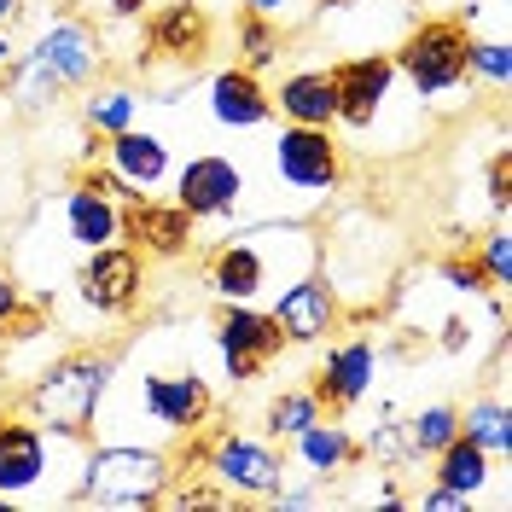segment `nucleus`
I'll use <instances>...</instances> for the list:
<instances>
[{"label":"nucleus","instance_id":"obj_11","mask_svg":"<svg viewBox=\"0 0 512 512\" xmlns=\"http://www.w3.org/2000/svg\"><path fill=\"white\" fill-rule=\"evenodd\" d=\"M268 158H274V181L291 187V192H303V198H332V192L344 187V175H350L344 140H338L332 128L286 123L280 134H274Z\"/></svg>","mask_w":512,"mask_h":512},{"label":"nucleus","instance_id":"obj_33","mask_svg":"<svg viewBox=\"0 0 512 512\" xmlns=\"http://www.w3.org/2000/svg\"><path fill=\"white\" fill-rule=\"evenodd\" d=\"M320 501H332V483H315V478H303V483H280L262 507H280V512H303V507H320Z\"/></svg>","mask_w":512,"mask_h":512},{"label":"nucleus","instance_id":"obj_12","mask_svg":"<svg viewBox=\"0 0 512 512\" xmlns=\"http://www.w3.org/2000/svg\"><path fill=\"white\" fill-rule=\"evenodd\" d=\"M169 187H175V204L192 222H227V216H239V204L251 192V175L227 152H192L187 163H175Z\"/></svg>","mask_w":512,"mask_h":512},{"label":"nucleus","instance_id":"obj_34","mask_svg":"<svg viewBox=\"0 0 512 512\" xmlns=\"http://www.w3.org/2000/svg\"><path fill=\"white\" fill-rule=\"evenodd\" d=\"M483 187H489V204H495V216H507V204H512V152H507V146H495V152H489Z\"/></svg>","mask_w":512,"mask_h":512},{"label":"nucleus","instance_id":"obj_24","mask_svg":"<svg viewBox=\"0 0 512 512\" xmlns=\"http://www.w3.org/2000/svg\"><path fill=\"white\" fill-rule=\"evenodd\" d=\"M140 123V94H134V82H105L94 76L88 88H82V128L99 134V140H111V134H123V128Z\"/></svg>","mask_w":512,"mask_h":512},{"label":"nucleus","instance_id":"obj_15","mask_svg":"<svg viewBox=\"0 0 512 512\" xmlns=\"http://www.w3.org/2000/svg\"><path fill=\"white\" fill-rule=\"evenodd\" d=\"M373 384H379V344L367 338V332H350V338H326V350H320V373H315V390L320 408H332V414H350L361 408L367 396H373Z\"/></svg>","mask_w":512,"mask_h":512},{"label":"nucleus","instance_id":"obj_25","mask_svg":"<svg viewBox=\"0 0 512 512\" xmlns=\"http://www.w3.org/2000/svg\"><path fill=\"white\" fill-rule=\"evenodd\" d=\"M460 437H472L478 448H489L495 460L512 454V408H507V396H501V379L460 408Z\"/></svg>","mask_w":512,"mask_h":512},{"label":"nucleus","instance_id":"obj_6","mask_svg":"<svg viewBox=\"0 0 512 512\" xmlns=\"http://www.w3.org/2000/svg\"><path fill=\"white\" fill-rule=\"evenodd\" d=\"M286 216H268V222H245L233 227L222 245H210L204 256V286L216 303H268L280 286L297 280V268H280L274 262V239L286 233Z\"/></svg>","mask_w":512,"mask_h":512},{"label":"nucleus","instance_id":"obj_37","mask_svg":"<svg viewBox=\"0 0 512 512\" xmlns=\"http://www.w3.org/2000/svg\"><path fill=\"white\" fill-rule=\"evenodd\" d=\"M239 12H256V18L286 24V18H291V0H239Z\"/></svg>","mask_w":512,"mask_h":512},{"label":"nucleus","instance_id":"obj_22","mask_svg":"<svg viewBox=\"0 0 512 512\" xmlns=\"http://www.w3.org/2000/svg\"><path fill=\"white\" fill-rule=\"evenodd\" d=\"M64 239L76 245V251H94V245H111V239H123V204L111 198V192L88 187V181H76V187L64 192Z\"/></svg>","mask_w":512,"mask_h":512},{"label":"nucleus","instance_id":"obj_1","mask_svg":"<svg viewBox=\"0 0 512 512\" xmlns=\"http://www.w3.org/2000/svg\"><path fill=\"white\" fill-rule=\"evenodd\" d=\"M216 419V384L198 373V361H146V367H128L117 355V373L111 390L94 414V437L105 443H181L192 431H204Z\"/></svg>","mask_w":512,"mask_h":512},{"label":"nucleus","instance_id":"obj_26","mask_svg":"<svg viewBox=\"0 0 512 512\" xmlns=\"http://www.w3.org/2000/svg\"><path fill=\"white\" fill-rule=\"evenodd\" d=\"M402 437H408V454L414 460H437L454 437H460V408L454 402H425L402 419Z\"/></svg>","mask_w":512,"mask_h":512},{"label":"nucleus","instance_id":"obj_38","mask_svg":"<svg viewBox=\"0 0 512 512\" xmlns=\"http://www.w3.org/2000/svg\"><path fill=\"white\" fill-rule=\"evenodd\" d=\"M152 0H105V18H146Z\"/></svg>","mask_w":512,"mask_h":512},{"label":"nucleus","instance_id":"obj_30","mask_svg":"<svg viewBox=\"0 0 512 512\" xmlns=\"http://www.w3.org/2000/svg\"><path fill=\"white\" fill-rule=\"evenodd\" d=\"M355 448H361L373 466H384V472H402V466H414V454H408V437H402V419H396V408H379V425H373L367 437H355Z\"/></svg>","mask_w":512,"mask_h":512},{"label":"nucleus","instance_id":"obj_10","mask_svg":"<svg viewBox=\"0 0 512 512\" xmlns=\"http://www.w3.org/2000/svg\"><path fill=\"white\" fill-rule=\"evenodd\" d=\"M210 338H216L222 373L233 384H256L280 355L291 350L286 332H280L274 315H268V303H222L216 320H210Z\"/></svg>","mask_w":512,"mask_h":512},{"label":"nucleus","instance_id":"obj_41","mask_svg":"<svg viewBox=\"0 0 512 512\" xmlns=\"http://www.w3.org/2000/svg\"><path fill=\"white\" fill-rule=\"evenodd\" d=\"M18 12H24V0H0V30H12V24H18Z\"/></svg>","mask_w":512,"mask_h":512},{"label":"nucleus","instance_id":"obj_16","mask_svg":"<svg viewBox=\"0 0 512 512\" xmlns=\"http://www.w3.org/2000/svg\"><path fill=\"white\" fill-rule=\"evenodd\" d=\"M123 239L146 262H181L192 251V239H198V222H192L175 198H158L152 192V198L123 204Z\"/></svg>","mask_w":512,"mask_h":512},{"label":"nucleus","instance_id":"obj_27","mask_svg":"<svg viewBox=\"0 0 512 512\" xmlns=\"http://www.w3.org/2000/svg\"><path fill=\"white\" fill-rule=\"evenodd\" d=\"M233 53L245 70H274L286 59V24L274 18H256V12H239L233 18Z\"/></svg>","mask_w":512,"mask_h":512},{"label":"nucleus","instance_id":"obj_7","mask_svg":"<svg viewBox=\"0 0 512 512\" xmlns=\"http://www.w3.org/2000/svg\"><path fill=\"white\" fill-rule=\"evenodd\" d=\"M181 460H198V472L222 489L227 501H268L280 483L291 478L286 454L274 437H251V431H192V454H175Z\"/></svg>","mask_w":512,"mask_h":512},{"label":"nucleus","instance_id":"obj_40","mask_svg":"<svg viewBox=\"0 0 512 512\" xmlns=\"http://www.w3.org/2000/svg\"><path fill=\"white\" fill-rule=\"evenodd\" d=\"M12 59H18V41H12V30H0V76L12 70Z\"/></svg>","mask_w":512,"mask_h":512},{"label":"nucleus","instance_id":"obj_3","mask_svg":"<svg viewBox=\"0 0 512 512\" xmlns=\"http://www.w3.org/2000/svg\"><path fill=\"white\" fill-rule=\"evenodd\" d=\"M111 373H117V350H64L53 355L41 373H30L24 396H18V414H30L41 431L53 437H70V443H88L94 437V414L111 390Z\"/></svg>","mask_w":512,"mask_h":512},{"label":"nucleus","instance_id":"obj_39","mask_svg":"<svg viewBox=\"0 0 512 512\" xmlns=\"http://www.w3.org/2000/svg\"><path fill=\"white\" fill-rule=\"evenodd\" d=\"M443 350H466V320H448L443 326Z\"/></svg>","mask_w":512,"mask_h":512},{"label":"nucleus","instance_id":"obj_17","mask_svg":"<svg viewBox=\"0 0 512 512\" xmlns=\"http://www.w3.org/2000/svg\"><path fill=\"white\" fill-rule=\"evenodd\" d=\"M146 47L158 59H175L181 70H198L216 47V24H210V12L198 0H163L146 18Z\"/></svg>","mask_w":512,"mask_h":512},{"label":"nucleus","instance_id":"obj_5","mask_svg":"<svg viewBox=\"0 0 512 512\" xmlns=\"http://www.w3.org/2000/svg\"><path fill=\"white\" fill-rule=\"evenodd\" d=\"M466 41H472V30H466L454 12L414 18L408 35L390 47L396 82H408L419 105H448L454 94L472 88V76H466Z\"/></svg>","mask_w":512,"mask_h":512},{"label":"nucleus","instance_id":"obj_36","mask_svg":"<svg viewBox=\"0 0 512 512\" xmlns=\"http://www.w3.org/2000/svg\"><path fill=\"white\" fill-rule=\"evenodd\" d=\"M414 507H425V512H466L472 501H466L460 489H448V483L431 478V489H419V495H414Z\"/></svg>","mask_w":512,"mask_h":512},{"label":"nucleus","instance_id":"obj_35","mask_svg":"<svg viewBox=\"0 0 512 512\" xmlns=\"http://www.w3.org/2000/svg\"><path fill=\"white\" fill-rule=\"evenodd\" d=\"M24 315H30V297L18 286V274L0 268V332H6V326H24Z\"/></svg>","mask_w":512,"mask_h":512},{"label":"nucleus","instance_id":"obj_23","mask_svg":"<svg viewBox=\"0 0 512 512\" xmlns=\"http://www.w3.org/2000/svg\"><path fill=\"white\" fill-rule=\"evenodd\" d=\"M431 466H437L431 478L448 483V489H460L472 507H478L495 483H507V460H495V454H489V448H478L472 437H454V443H448Z\"/></svg>","mask_w":512,"mask_h":512},{"label":"nucleus","instance_id":"obj_4","mask_svg":"<svg viewBox=\"0 0 512 512\" xmlns=\"http://www.w3.org/2000/svg\"><path fill=\"white\" fill-rule=\"evenodd\" d=\"M175 478H181V466H175L169 448L88 437V448H82V472H76V489H70V507L146 512V507H163V495H169Z\"/></svg>","mask_w":512,"mask_h":512},{"label":"nucleus","instance_id":"obj_28","mask_svg":"<svg viewBox=\"0 0 512 512\" xmlns=\"http://www.w3.org/2000/svg\"><path fill=\"white\" fill-rule=\"evenodd\" d=\"M466 76H472V88H489V94L501 99L507 94V76H512V41L507 30H489L466 41Z\"/></svg>","mask_w":512,"mask_h":512},{"label":"nucleus","instance_id":"obj_8","mask_svg":"<svg viewBox=\"0 0 512 512\" xmlns=\"http://www.w3.org/2000/svg\"><path fill=\"white\" fill-rule=\"evenodd\" d=\"M70 437L41 431L30 414H0V501L6 507H70L64 483H53Z\"/></svg>","mask_w":512,"mask_h":512},{"label":"nucleus","instance_id":"obj_21","mask_svg":"<svg viewBox=\"0 0 512 512\" xmlns=\"http://www.w3.org/2000/svg\"><path fill=\"white\" fill-rule=\"evenodd\" d=\"M99 158L111 163L134 192H163L169 187V175H175V152H169V140H163L158 128H140V123L123 128V134H111Z\"/></svg>","mask_w":512,"mask_h":512},{"label":"nucleus","instance_id":"obj_32","mask_svg":"<svg viewBox=\"0 0 512 512\" xmlns=\"http://www.w3.org/2000/svg\"><path fill=\"white\" fill-rule=\"evenodd\" d=\"M437 274H443V286L460 291V297H483V291H489V280H483V268H478V256L472 251L466 256H443Z\"/></svg>","mask_w":512,"mask_h":512},{"label":"nucleus","instance_id":"obj_2","mask_svg":"<svg viewBox=\"0 0 512 512\" xmlns=\"http://www.w3.org/2000/svg\"><path fill=\"white\" fill-rule=\"evenodd\" d=\"M99 70H105V41H99V30L88 18H76V12H59V18H47L35 30L30 47H18L12 70L0 76L6 82V111L35 117V111L59 105L64 94H82Z\"/></svg>","mask_w":512,"mask_h":512},{"label":"nucleus","instance_id":"obj_13","mask_svg":"<svg viewBox=\"0 0 512 512\" xmlns=\"http://www.w3.org/2000/svg\"><path fill=\"white\" fill-rule=\"evenodd\" d=\"M268 315L286 332L291 350H309V344H326L332 332H344L350 309H344V297L332 291V280H326L320 268H309V274H297L291 286H280L268 297Z\"/></svg>","mask_w":512,"mask_h":512},{"label":"nucleus","instance_id":"obj_9","mask_svg":"<svg viewBox=\"0 0 512 512\" xmlns=\"http://www.w3.org/2000/svg\"><path fill=\"white\" fill-rule=\"evenodd\" d=\"M146 297V256L134 251L128 239H111V245H94L82 251V268H76V303L105 326V320H128Z\"/></svg>","mask_w":512,"mask_h":512},{"label":"nucleus","instance_id":"obj_31","mask_svg":"<svg viewBox=\"0 0 512 512\" xmlns=\"http://www.w3.org/2000/svg\"><path fill=\"white\" fill-rule=\"evenodd\" d=\"M472 256H478L489 291H512V227H507V216L489 227L483 239H472Z\"/></svg>","mask_w":512,"mask_h":512},{"label":"nucleus","instance_id":"obj_20","mask_svg":"<svg viewBox=\"0 0 512 512\" xmlns=\"http://www.w3.org/2000/svg\"><path fill=\"white\" fill-rule=\"evenodd\" d=\"M274 117L303 128H338V82L332 64H297L274 82Z\"/></svg>","mask_w":512,"mask_h":512},{"label":"nucleus","instance_id":"obj_14","mask_svg":"<svg viewBox=\"0 0 512 512\" xmlns=\"http://www.w3.org/2000/svg\"><path fill=\"white\" fill-rule=\"evenodd\" d=\"M332 82H338V128L373 134L396 94V64H390V53H350L332 64Z\"/></svg>","mask_w":512,"mask_h":512},{"label":"nucleus","instance_id":"obj_19","mask_svg":"<svg viewBox=\"0 0 512 512\" xmlns=\"http://www.w3.org/2000/svg\"><path fill=\"white\" fill-rule=\"evenodd\" d=\"M355 460H361L355 431L338 414L332 419L320 414L315 425H303V431L286 443V466H297V478H315V483H338Z\"/></svg>","mask_w":512,"mask_h":512},{"label":"nucleus","instance_id":"obj_18","mask_svg":"<svg viewBox=\"0 0 512 512\" xmlns=\"http://www.w3.org/2000/svg\"><path fill=\"white\" fill-rule=\"evenodd\" d=\"M204 99H210V117L233 134H256L274 123V88L262 82V70H245V64H222Z\"/></svg>","mask_w":512,"mask_h":512},{"label":"nucleus","instance_id":"obj_29","mask_svg":"<svg viewBox=\"0 0 512 512\" xmlns=\"http://www.w3.org/2000/svg\"><path fill=\"white\" fill-rule=\"evenodd\" d=\"M320 414H326V408H320L315 390H309V384H291V390H280V396L262 408V431H268L274 443H291V437H297L303 425H315Z\"/></svg>","mask_w":512,"mask_h":512}]
</instances>
